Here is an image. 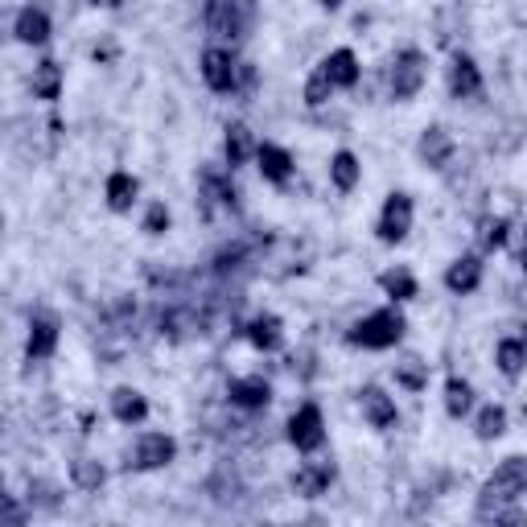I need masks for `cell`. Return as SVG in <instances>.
<instances>
[{
  "instance_id": "cell-1",
  "label": "cell",
  "mask_w": 527,
  "mask_h": 527,
  "mask_svg": "<svg viewBox=\"0 0 527 527\" xmlns=\"http://www.w3.org/2000/svg\"><path fill=\"white\" fill-rule=\"evenodd\" d=\"M523 490H527V462L523 458H507L495 474L486 478L482 486V495H478V507H474V519L478 523H490V519H519L511 507L523 499Z\"/></svg>"
},
{
  "instance_id": "cell-2",
  "label": "cell",
  "mask_w": 527,
  "mask_h": 527,
  "mask_svg": "<svg viewBox=\"0 0 527 527\" xmlns=\"http://www.w3.org/2000/svg\"><path fill=\"white\" fill-rule=\"evenodd\" d=\"M404 330H408L404 313L396 305H388V309H375V313H367L363 322L350 326L346 342L350 346H363V350H392L404 338Z\"/></svg>"
},
{
  "instance_id": "cell-3",
  "label": "cell",
  "mask_w": 527,
  "mask_h": 527,
  "mask_svg": "<svg viewBox=\"0 0 527 527\" xmlns=\"http://www.w3.org/2000/svg\"><path fill=\"white\" fill-rule=\"evenodd\" d=\"M429 79V58L420 50H400L392 58V70H388V91L396 103H408L420 95V87H425Z\"/></svg>"
},
{
  "instance_id": "cell-4",
  "label": "cell",
  "mask_w": 527,
  "mask_h": 527,
  "mask_svg": "<svg viewBox=\"0 0 527 527\" xmlns=\"http://www.w3.org/2000/svg\"><path fill=\"white\" fill-rule=\"evenodd\" d=\"M289 441H293L297 453H318L326 445V420H322L318 404H301L289 416Z\"/></svg>"
},
{
  "instance_id": "cell-5",
  "label": "cell",
  "mask_w": 527,
  "mask_h": 527,
  "mask_svg": "<svg viewBox=\"0 0 527 527\" xmlns=\"http://www.w3.org/2000/svg\"><path fill=\"white\" fill-rule=\"evenodd\" d=\"M408 231H412V198L404 190H396V194H388V202L379 210L375 235H379V243H404Z\"/></svg>"
},
{
  "instance_id": "cell-6",
  "label": "cell",
  "mask_w": 527,
  "mask_h": 527,
  "mask_svg": "<svg viewBox=\"0 0 527 527\" xmlns=\"http://www.w3.org/2000/svg\"><path fill=\"white\" fill-rule=\"evenodd\" d=\"M202 79H206L210 91H219V95L235 91L239 87V62H235V54L219 50V46L202 50Z\"/></svg>"
},
{
  "instance_id": "cell-7",
  "label": "cell",
  "mask_w": 527,
  "mask_h": 527,
  "mask_svg": "<svg viewBox=\"0 0 527 527\" xmlns=\"http://www.w3.org/2000/svg\"><path fill=\"white\" fill-rule=\"evenodd\" d=\"M173 458H178V441L169 433H145L132 449V470H165Z\"/></svg>"
},
{
  "instance_id": "cell-8",
  "label": "cell",
  "mask_w": 527,
  "mask_h": 527,
  "mask_svg": "<svg viewBox=\"0 0 527 527\" xmlns=\"http://www.w3.org/2000/svg\"><path fill=\"white\" fill-rule=\"evenodd\" d=\"M359 408H363V416H367V425L379 429V433H388V429L400 425L396 400L383 392V388H363V392H359Z\"/></svg>"
},
{
  "instance_id": "cell-9",
  "label": "cell",
  "mask_w": 527,
  "mask_h": 527,
  "mask_svg": "<svg viewBox=\"0 0 527 527\" xmlns=\"http://www.w3.org/2000/svg\"><path fill=\"white\" fill-rule=\"evenodd\" d=\"M256 165H260V173H264V182H272V186H289V178H293V153L289 149H280V145H256Z\"/></svg>"
},
{
  "instance_id": "cell-10",
  "label": "cell",
  "mask_w": 527,
  "mask_h": 527,
  "mask_svg": "<svg viewBox=\"0 0 527 527\" xmlns=\"http://www.w3.org/2000/svg\"><path fill=\"white\" fill-rule=\"evenodd\" d=\"M58 350V322L46 318V313H38V318L29 322V338H25V359L29 363H42L50 359Z\"/></svg>"
},
{
  "instance_id": "cell-11",
  "label": "cell",
  "mask_w": 527,
  "mask_h": 527,
  "mask_svg": "<svg viewBox=\"0 0 527 527\" xmlns=\"http://www.w3.org/2000/svg\"><path fill=\"white\" fill-rule=\"evenodd\" d=\"M416 157L425 161L429 169H445L449 157H453V136L441 124H429L425 132H420V140H416Z\"/></svg>"
},
{
  "instance_id": "cell-12",
  "label": "cell",
  "mask_w": 527,
  "mask_h": 527,
  "mask_svg": "<svg viewBox=\"0 0 527 527\" xmlns=\"http://www.w3.org/2000/svg\"><path fill=\"white\" fill-rule=\"evenodd\" d=\"M449 95L453 99H474V95H482V70H478V62L470 54L453 58V66H449Z\"/></svg>"
},
{
  "instance_id": "cell-13",
  "label": "cell",
  "mask_w": 527,
  "mask_h": 527,
  "mask_svg": "<svg viewBox=\"0 0 527 527\" xmlns=\"http://www.w3.org/2000/svg\"><path fill=\"white\" fill-rule=\"evenodd\" d=\"M478 285H482V256H458V260L445 268V289H449V293L466 297V293H474Z\"/></svg>"
},
{
  "instance_id": "cell-14",
  "label": "cell",
  "mask_w": 527,
  "mask_h": 527,
  "mask_svg": "<svg viewBox=\"0 0 527 527\" xmlns=\"http://www.w3.org/2000/svg\"><path fill=\"white\" fill-rule=\"evenodd\" d=\"M334 482V462H309L293 474V490L301 499H322Z\"/></svg>"
},
{
  "instance_id": "cell-15",
  "label": "cell",
  "mask_w": 527,
  "mask_h": 527,
  "mask_svg": "<svg viewBox=\"0 0 527 527\" xmlns=\"http://www.w3.org/2000/svg\"><path fill=\"white\" fill-rule=\"evenodd\" d=\"M227 396H231V404H235V408H248V412H256V408H268V400H272V388H268V383H264L260 375H248V379H231Z\"/></svg>"
},
{
  "instance_id": "cell-16",
  "label": "cell",
  "mask_w": 527,
  "mask_h": 527,
  "mask_svg": "<svg viewBox=\"0 0 527 527\" xmlns=\"http://www.w3.org/2000/svg\"><path fill=\"white\" fill-rule=\"evenodd\" d=\"M322 75L330 79V87H355V83H359V58H355V50L342 46V50L326 54Z\"/></svg>"
},
{
  "instance_id": "cell-17",
  "label": "cell",
  "mask_w": 527,
  "mask_h": 527,
  "mask_svg": "<svg viewBox=\"0 0 527 527\" xmlns=\"http://www.w3.org/2000/svg\"><path fill=\"white\" fill-rule=\"evenodd\" d=\"M13 33H17L25 46H46V42H50V17H46V9H33V5L21 9Z\"/></svg>"
},
{
  "instance_id": "cell-18",
  "label": "cell",
  "mask_w": 527,
  "mask_h": 527,
  "mask_svg": "<svg viewBox=\"0 0 527 527\" xmlns=\"http://www.w3.org/2000/svg\"><path fill=\"white\" fill-rule=\"evenodd\" d=\"M248 338L256 350L272 355V350H280V342H285V322H280L276 313H260V318H252V326H248Z\"/></svg>"
},
{
  "instance_id": "cell-19",
  "label": "cell",
  "mask_w": 527,
  "mask_h": 527,
  "mask_svg": "<svg viewBox=\"0 0 527 527\" xmlns=\"http://www.w3.org/2000/svg\"><path fill=\"white\" fill-rule=\"evenodd\" d=\"M103 194H108V206L116 210V215H128V210L136 206V194H140V182L132 178V173H124V169H116L112 178H108V186H103Z\"/></svg>"
},
{
  "instance_id": "cell-20",
  "label": "cell",
  "mask_w": 527,
  "mask_h": 527,
  "mask_svg": "<svg viewBox=\"0 0 527 527\" xmlns=\"http://www.w3.org/2000/svg\"><path fill=\"white\" fill-rule=\"evenodd\" d=\"M112 416L120 420V425H140V420L149 416V400L136 388H116L112 392Z\"/></svg>"
},
{
  "instance_id": "cell-21",
  "label": "cell",
  "mask_w": 527,
  "mask_h": 527,
  "mask_svg": "<svg viewBox=\"0 0 527 527\" xmlns=\"http://www.w3.org/2000/svg\"><path fill=\"white\" fill-rule=\"evenodd\" d=\"M359 178H363V165H359V157L350 153V149H338V153L330 157V182H334V190L350 194V190L359 186Z\"/></svg>"
},
{
  "instance_id": "cell-22",
  "label": "cell",
  "mask_w": 527,
  "mask_h": 527,
  "mask_svg": "<svg viewBox=\"0 0 527 527\" xmlns=\"http://www.w3.org/2000/svg\"><path fill=\"white\" fill-rule=\"evenodd\" d=\"M223 153H227V165L239 169L243 161H248L256 153V140H252V128L248 124H227V140H223Z\"/></svg>"
},
{
  "instance_id": "cell-23",
  "label": "cell",
  "mask_w": 527,
  "mask_h": 527,
  "mask_svg": "<svg viewBox=\"0 0 527 527\" xmlns=\"http://www.w3.org/2000/svg\"><path fill=\"white\" fill-rule=\"evenodd\" d=\"M29 87H33V95H38V99H58L62 95V66L54 58H42L38 66H33Z\"/></svg>"
},
{
  "instance_id": "cell-24",
  "label": "cell",
  "mask_w": 527,
  "mask_h": 527,
  "mask_svg": "<svg viewBox=\"0 0 527 527\" xmlns=\"http://www.w3.org/2000/svg\"><path fill=\"white\" fill-rule=\"evenodd\" d=\"M470 408H474V388H470L462 375H449V379H445V412H449L453 420H462Z\"/></svg>"
},
{
  "instance_id": "cell-25",
  "label": "cell",
  "mask_w": 527,
  "mask_h": 527,
  "mask_svg": "<svg viewBox=\"0 0 527 527\" xmlns=\"http://www.w3.org/2000/svg\"><path fill=\"white\" fill-rule=\"evenodd\" d=\"M495 363H499V371H503L507 379H519V371H523V363H527V346H523L519 338H503V342L495 346Z\"/></svg>"
},
{
  "instance_id": "cell-26",
  "label": "cell",
  "mask_w": 527,
  "mask_h": 527,
  "mask_svg": "<svg viewBox=\"0 0 527 527\" xmlns=\"http://www.w3.org/2000/svg\"><path fill=\"white\" fill-rule=\"evenodd\" d=\"M379 289L388 293L392 301H412L416 297V276L408 268H388L379 276Z\"/></svg>"
},
{
  "instance_id": "cell-27",
  "label": "cell",
  "mask_w": 527,
  "mask_h": 527,
  "mask_svg": "<svg viewBox=\"0 0 527 527\" xmlns=\"http://www.w3.org/2000/svg\"><path fill=\"white\" fill-rule=\"evenodd\" d=\"M474 433H478V441H499V437L507 433V408H503V404H486V408L478 412Z\"/></svg>"
},
{
  "instance_id": "cell-28",
  "label": "cell",
  "mask_w": 527,
  "mask_h": 527,
  "mask_svg": "<svg viewBox=\"0 0 527 527\" xmlns=\"http://www.w3.org/2000/svg\"><path fill=\"white\" fill-rule=\"evenodd\" d=\"M70 482H75L79 490H99L103 482H108V470H103L99 462H91V458H75L70 462Z\"/></svg>"
},
{
  "instance_id": "cell-29",
  "label": "cell",
  "mask_w": 527,
  "mask_h": 527,
  "mask_svg": "<svg viewBox=\"0 0 527 527\" xmlns=\"http://www.w3.org/2000/svg\"><path fill=\"white\" fill-rule=\"evenodd\" d=\"M511 231H515V223H511V219H482L478 239H482V248H486V252H499V248H507Z\"/></svg>"
},
{
  "instance_id": "cell-30",
  "label": "cell",
  "mask_w": 527,
  "mask_h": 527,
  "mask_svg": "<svg viewBox=\"0 0 527 527\" xmlns=\"http://www.w3.org/2000/svg\"><path fill=\"white\" fill-rule=\"evenodd\" d=\"M396 383L408 392H425L429 388V363H420V359H404L396 367Z\"/></svg>"
},
{
  "instance_id": "cell-31",
  "label": "cell",
  "mask_w": 527,
  "mask_h": 527,
  "mask_svg": "<svg viewBox=\"0 0 527 527\" xmlns=\"http://www.w3.org/2000/svg\"><path fill=\"white\" fill-rule=\"evenodd\" d=\"M330 95H334V87H330V79L322 75V66H318V70L309 75V83H305V103H309V108H326Z\"/></svg>"
},
{
  "instance_id": "cell-32",
  "label": "cell",
  "mask_w": 527,
  "mask_h": 527,
  "mask_svg": "<svg viewBox=\"0 0 527 527\" xmlns=\"http://www.w3.org/2000/svg\"><path fill=\"white\" fill-rule=\"evenodd\" d=\"M169 231V206L165 202H149L145 210V235H165Z\"/></svg>"
},
{
  "instance_id": "cell-33",
  "label": "cell",
  "mask_w": 527,
  "mask_h": 527,
  "mask_svg": "<svg viewBox=\"0 0 527 527\" xmlns=\"http://www.w3.org/2000/svg\"><path fill=\"white\" fill-rule=\"evenodd\" d=\"M25 519H29V511L13 495H5V486H0V523H25Z\"/></svg>"
},
{
  "instance_id": "cell-34",
  "label": "cell",
  "mask_w": 527,
  "mask_h": 527,
  "mask_svg": "<svg viewBox=\"0 0 527 527\" xmlns=\"http://www.w3.org/2000/svg\"><path fill=\"white\" fill-rule=\"evenodd\" d=\"M91 5H99V9H120L124 0H91Z\"/></svg>"
},
{
  "instance_id": "cell-35",
  "label": "cell",
  "mask_w": 527,
  "mask_h": 527,
  "mask_svg": "<svg viewBox=\"0 0 527 527\" xmlns=\"http://www.w3.org/2000/svg\"><path fill=\"white\" fill-rule=\"evenodd\" d=\"M318 5H322V9H330V13H334V9H342V5H346V0H318Z\"/></svg>"
},
{
  "instance_id": "cell-36",
  "label": "cell",
  "mask_w": 527,
  "mask_h": 527,
  "mask_svg": "<svg viewBox=\"0 0 527 527\" xmlns=\"http://www.w3.org/2000/svg\"><path fill=\"white\" fill-rule=\"evenodd\" d=\"M0 227H5V219H0Z\"/></svg>"
}]
</instances>
